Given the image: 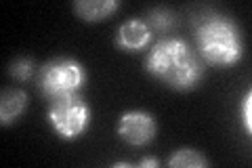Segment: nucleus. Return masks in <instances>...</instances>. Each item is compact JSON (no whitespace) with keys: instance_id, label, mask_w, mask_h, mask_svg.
Here are the masks:
<instances>
[{"instance_id":"10","label":"nucleus","mask_w":252,"mask_h":168,"mask_svg":"<svg viewBox=\"0 0 252 168\" xmlns=\"http://www.w3.org/2000/svg\"><path fill=\"white\" fill-rule=\"evenodd\" d=\"M145 21L152 28V32H160V34H166L175 28V15L168 9H152Z\"/></svg>"},{"instance_id":"5","label":"nucleus","mask_w":252,"mask_h":168,"mask_svg":"<svg viewBox=\"0 0 252 168\" xmlns=\"http://www.w3.org/2000/svg\"><path fill=\"white\" fill-rule=\"evenodd\" d=\"M116 133L126 145L130 147H145L156 139L158 122L154 114L143 109H130L118 118Z\"/></svg>"},{"instance_id":"9","label":"nucleus","mask_w":252,"mask_h":168,"mask_svg":"<svg viewBox=\"0 0 252 168\" xmlns=\"http://www.w3.org/2000/svg\"><path fill=\"white\" fill-rule=\"evenodd\" d=\"M166 164L170 168H204L208 166V158L193 147H179L168 156Z\"/></svg>"},{"instance_id":"2","label":"nucleus","mask_w":252,"mask_h":168,"mask_svg":"<svg viewBox=\"0 0 252 168\" xmlns=\"http://www.w3.org/2000/svg\"><path fill=\"white\" fill-rule=\"evenodd\" d=\"M195 53L215 67H231L244 57L242 32L231 17L208 13L195 26Z\"/></svg>"},{"instance_id":"13","label":"nucleus","mask_w":252,"mask_h":168,"mask_svg":"<svg viewBox=\"0 0 252 168\" xmlns=\"http://www.w3.org/2000/svg\"><path fill=\"white\" fill-rule=\"evenodd\" d=\"M137 166H141V168H147V166H160V158H141Z\"/></svg>"},{"instance_id":"1","label":"nucleus","mask_w":252,"mask_h":168,"mask_svg":"<svg viewBox=\"0 0 252 168\" xmlns=\"http://www.w3.org/2000/svg\"><path fill=\"white\" fill-rule=\"evenodd\" d=\"M143 69L172 91H191L200 86L206 63L185 38L160 36L154 40L143 59Z\"/></svg>"},{"instance_id":"4","label":"nucleus","mask_w":252,"mask_h":168,"mask_svg":"<svg viewBox=\"0 0 252 168\" xmlns=\"http://www.w3.org/2000/svg\"><path fill=\"white\" fill-rule=\"evenodd\" d=\"M93 120L91 105L80 93L46 101V122L61 141H76L89 131Z\"/></svg>"},{"instance_id":"11","label":"nucleus","mask_w":252,"mask_h":168,"mask_svg":"<svg viewBox=\"0 0 252 168\" xmlns=\"http://www.w3.org/2000/svg\"><path fill=\"white\" fill-rule=\"evenodd\" d=\"M34 61H32L30 57H19V59H15L11 66H9V74L15 78V80H19V82H26V80H30L32 76H34Z\"/></svg>"},{"instance_id":"3","label":"nucleus","mask_w":252,"mask_h":168,"mask_svg":"<svg viewBox=\"0 0 252 168\" xmlns=\"http://www.w3.org/2000/svg\"><path fill=\"white\" fill-rule=\"evenodd\" d=\"M89 80L86 67L74 57H53L36 71V86L46 101L80 93Z\"/></svg>"},{"instance_id":"7","label":"nucleus","mask_w":252,"mask_h":168,"mask_svg":"<svg viewBox=\"0 0 252 168\" xmlns=\"http://www.w3.org/2000/svg\"><path fill=\"white\" fill-rule=\"evenodd\" d=\"M120 9L118 0H76L74 13L82 21H103Z\"/></svg>"},{"instance_id":"12","label":"nucleus","mask_w":252,"mask_h":168,"mask_svg":"<svg viewBox=\"0 0 252 168\" xmlns=\"http://www.w3.org/2000/svg\"><path fill=\"white\" fill-rule=\"evenodd\" d=\"M240 122L246 134L252 133V91L248 89L240 101Z\"/></svg>"},{"instance_id":"8","label":"nucleus","mask_w":252,"mask_h":168,"mask_svg":"<svg viewBox=\"0 0 252 168\" xmlns=\"http://www.w3.org/2000/svg\"><path fill=\"white\" fill-rule=\"evenodd\" d=\"M28 107V95L21 89H4L0 95V124L9 126Z\"/></svg>"},{"instance_id":"6","label":"nucleus","mask_w":252,"mask_h":168,"mask_svg":"<svg viewBox=\"0 0 252 168\" xmlns=\"http://www.w3.org/2000/svg\"><path fill=\"white\" fill-rule=\"evenodd\" d=\"M152 38H154V32L143 17H130L120 23L114 38V44L126 53H137L147 49L152 44Z\"/></svg>"}]
</instances>
